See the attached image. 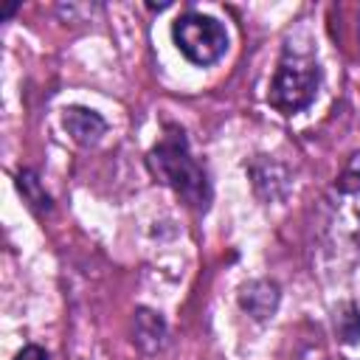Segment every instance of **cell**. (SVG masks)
<instances>
[{"label": "cell", "instance_id": "52a82bcc", "mask_svg": "<svg viewBox=\"0 0 360 360\" xmlns=\"http://www.w3.org/2000/svg\"><path fill=\"white\" fill-rule=\"evenodd\" d=\"M132 340H135V346H138L141 352H146V354L160 352V349H163V343H166V321H163L158 312H152V309L141 307V309L135 312Z\"/></svg>", "mask_w": 360, "mask_h": 360}, {"label": "cell", "instance_id": "6da1fadb", "mask_svg": "<svg viewBox=\"0 0 360 360\" xmlns=\"http://www.w3.org/2000/svg\"><path fill=\"white\" fill-rule=\"evenodd\" d=\"M312 253L329 276H343L360 262V152L349 158L315 208Z\"/></svg>", "mask_w": 360, "mask_h": 360}, {"label": "cell", "instance_id": "9c48e42d", "mask_svg": "<svg viewBox=\"0 0 360 360\" xmlns=\"http://www.w3.org/2000/svg\"><path fill=\"white\" fill-rule=\"evenodd\" d=\"M14 360H51V357H48V352H45L42 346L28 343V346H22V349L14 354Z\"/></svg>", "mask_w": 360, "mask_h": 360}, {"label": "cell", "instance_id": "8992f818", "mask_svg": "<svg viewBox=\"0 0 360 360\" xmlns=\"http://www.w3.org/2000/svg\"><path fill=\"white\" fill-rule=\"evenodd\" d=\"M62 127L79 146H96L101 135L107 132V121L96 110H87V107H65Z\"/></svg>", "mask_w": 360, "mask_h": 360}, {"label": "cell", "instance_id": "5b68a950", "mask_svg": "<svg viewBox=\"0 0 360 360\" xmlns=\"http://www.w3.org/2000/svg\"><path fill=\"white\" fill-rule=\"evenodd\" d=\"M278 301H281L278 284L267 278H253L239 290V307L253 321H270L278 309Z\"/></svg>", "mask_w": 360, "mask_h": 360}, {"label": "cell", "instance_id": "3957f363", "mask_svg": "<svg viewBox=\"0 0 360 360\" xmlns=\"http://www.w3.org/2000/svg\"><path fill=\"white\" fill-rule=\"evenodd\" d=\"M321 87V68L309 48L284 45L281 59L276 65L273 82H270V104L281 115H295L307 110Z\"/></svg>", "mask_w": 360, "mask_h": 360}, {"label": "cell", "instance_id": "277c9868", "mask_svg": "<svg viewBox=\"0 0 360 360\" xmlns=\"http://www.w3.org/2000/svg\"><path fill=\"white\" fill-rule=\"evenodd\" d=\"M172 39L177 45V51L200 68H208L214 62H219L228 51V31L225 25L202 11H186L174 20L172 25Z\"/></svg>", "mask_w": 360, "mask_h": 360}, {"label": "cell", "instance_id": "ba28073f", "mask_svg": "<svg viewBox=\"0 0 360 360\" xmlns=\"http://www.w3.org/2000/svg\"><path fill=\"white\" fill-rule=\"evenodd\" d=\"M17 186H20V191L25 194V200L34 205V208H51V197L42 191V186H39V180H37V174L34 172H20L17 174Z\"/></svg>", "mask_w": 360, "mask_h": 360}, {"label": "cell", "instance_id": "7a4b0ae2", "mask_svg": "<svg viewBox=\"0 0 360 360\" xmlns=\"http://www.w3.org/2000/svg\"><path fill=\"white\" fill-rule=\"evenodd\" d=\"M149 169L152 174L169 186L188 208L205 211L211 205V183L200 160L191 155L188 138L180 127H172L152 149H149Z\"/></svg>", "mask_w": 360, "mask_h": 360}]
</instances>
